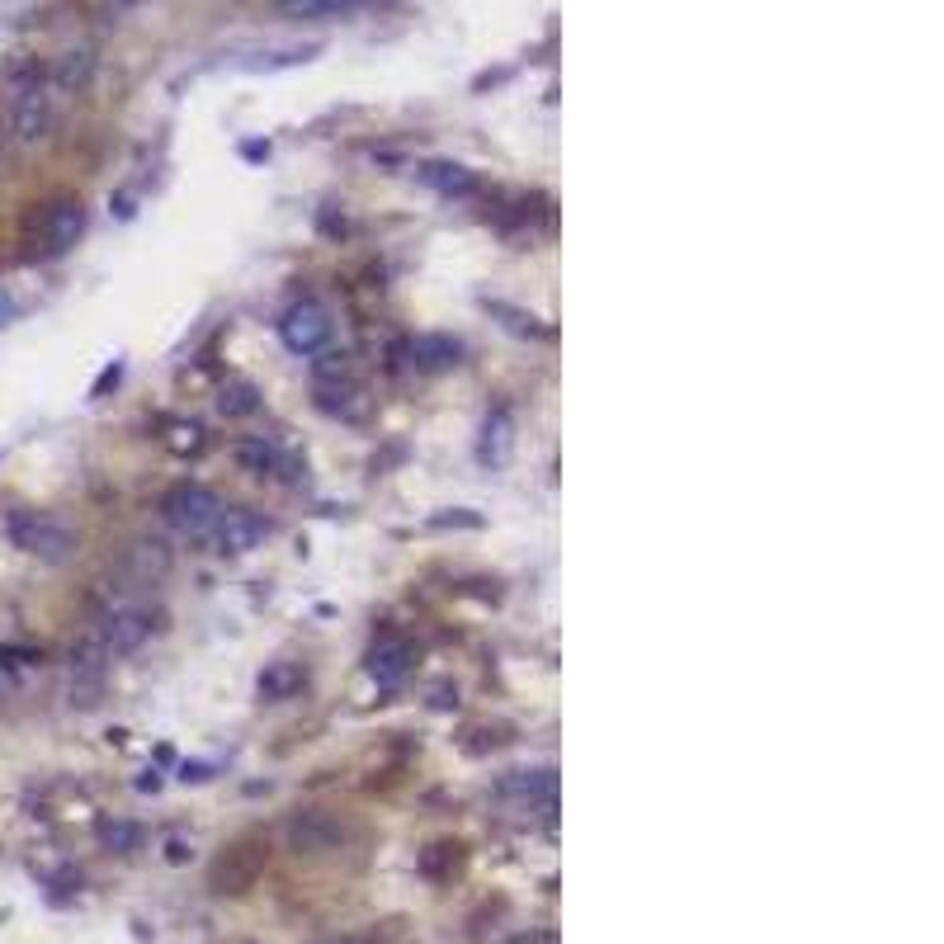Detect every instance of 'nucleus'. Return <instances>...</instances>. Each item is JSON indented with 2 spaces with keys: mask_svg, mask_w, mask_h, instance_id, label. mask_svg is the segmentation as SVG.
I'll return each mask as SVG.
<instances>
[{
  "mask_svg": "<svg viewBox=\"0 0 944 944\" xmlns=\"http://www.w3.org/2000/svg\"><path fill=\"white\" fill-rule=\"evenodd\" d=\"M104 841L128 854V850H137V841H143V831L128 827V821H109V827H104Z\"/></svg>",
  "mask_w": 944,
  "mask_h": 944,
  "instance_id": "4be33fe9",
  "label": "nucleus"
},
{
  "mask_svg": "<svg viewBox=\"0 0 944 944\" xmlns=\"http://www.w3.org/2000/svg\"><path fill=\"white\" fill-rule=\"evenodd\" d=\"M501 798H520L524 808L538 803L544 812H553V798H557V779L553 770H515L501 779Z\"/></svg>",
  "mask_w": 944,
  "mask_h": 944,
  "instance_id": "2eb2a0df",
  "label": "nucleus"
},
{
  "mask_svg": "<svg viewBox=\"0 0 944 944\" xmlns=\"http://www.w3.org/2000/svg\"><path fill=\"white\" fill-rule=\"evenodd\" d=\"M326 944H364V940H355V935H345V940H326Z\"/></svg>",
  "mask_w": 944,
  "mask_h": 944,
  "instance_id": "bb28decb",
  "label": "nucleus"
},
{
  "mask_svg": "<svg viewBox=\"0 0 944 944\" xmlns=\"http://www.w3.org/2000/svg\"><path fill=\"white\" fill-rule=\"evenodd\" d=\"M331 336H336V322H331V307L317 298H298L279 317V340H284L289 355H303V359L322 355Z\"/></svg>",
  "mask_w": 944,
  "mask_h": 944,
  "instance_id": "20e7f679",
  "label": "nucleus"
},
{
  "mask_svg": "<svg viewBox=\"0 0 944 944\" xmlns=\"http://www.w3.org/2000/svg\"><path fill=\"white\" fill-rule=\"evenodd\" d=\"M114 6H118V10H133V6H143V0H114Z\"/></svg>",
  "mask_w": 944,
  "mask_h": 944,
  "instance_id": "a878e982",
  "label": "nucleus"
},
{
  "mask_svg": "<svg viewBox=\"0 0 944 944\" xmlns=\"http://www.w3.org/2000/svg\"><path fill=\"white\" fill-rule=\"evenodd\" d=\"M511 453H515V416L505 407H496V411H486V421H482L478 463L482 468H505L511 463Z\"/></svg>",
  "mask_w": 944,
  "mask_h": 944,
  "instance_id": "9d476101",
  "label": "nucleus"
},
{
  "mask_svg": "<svg viewBox=\"0 0 944 944\" xmlns=\"http://www.w3.org/2000/svg\"><path fill=\"white\" fill-rule=\"evenodd\" d=\"M232 459L241 463V472H251V478H279L284 463H289L284 449H279L274 440H265V434H247V440H237Z\"/></svg>",
  "mask_w": 944,
  "mask_h": 944,
  "instance_id": "4468645a",
  "label": "nucleus"
},
{
  "mask_svg": "<svg viewBox=\"0 0 944 944\" xmlns=\"http://www.w3.org/2000/svg\"><path fill=\"white\" fill-rule=\"evenodd\" d=\"M369 0H279V10L289 20H336V14H355Z\"/></svg>",
  "mask_w": 944,
  "mask_h": 944,
  "instance_id": "a211bd4d",
  "label": "nucleus"
},
{
  "mask_svg": "<svg viewBox=\"0 0 944 944\" xmlns=\"http://www.w3.org/2000/svg\"><path fill=\"white\" fill-rule=\"evenodd\" d=\"M411 355H416V364L421 369H449V364H459V340H449V336H421L411 345Z\"/></svg>",
  "mask_w": 944,
  "mask_h": 944,
  "instance_id": "aec40b11",
  "label": "nucleus"
},
{
  "mask_svg": "<svg viewBox=\"0 0 944 944\" xmlns=\"http://www.w3.org/2000/svg\"><path fill=\"white\" fill-rule=\"evenodd\" d=\"M241 151H247L251 161H260V156H270V143H247V147H241Z\"/></svg>",
  "mask_w": 944,
  "mask_h": 944,
  "instance_id": "b1692460",
  "label": "nucleus"
},
{
  "mask_svg": "<svg viewBox=\"0 0 944 944\" xmlns=\"http://www.w3.org/2000/svg\"><path fill=\"white\" fill-rule=\"evenodd\" d=\"M298 690H303V667L298 661H270V667L260 671V699H270V704L293 699Z\"/></svg>",
  "mask_w": 944,
  "mask_h": 944,
  "instance_id": "f3484780",
  "label": "nucleus"
},
{
  "mask_svg": "<svg viewBox=\"0 0 944 944\" xmlns=\"http://www.w3.org/2000/svg\"><path fill=\"white\" fill-rule=\"evenodd\" d=\"M52 128V85L39 62L10 72V137L20 147H39Z\"/></svg>",
  "mask_w": 944,
  "mask_h": 944,
  "instance_id": "f257e3e1",
  "label": "nucleus"
},
{
  "mask_svg": "<svg viewBox=\"0 0 944 944\" xmlns=\"http://www.w3.org/2000/svg\"><path fill=\"white\" fill-rule=\"evenodd\" d=\"M39 232H43V251H52V255H62L66 247H76L81 232H85V203H81V199H57V203H48Z\"/></svg>",
  "mask_w": 944,
  "mask_h": 944,
  "instance_id": "1a4fd4ad",
  "label": "nucleus"
},
{
  "mask_svg": "<svg viewBox=\"0 0 944 944\" xmlns=\"http://www.w3.org/2000/svg\"><path fill=\"white\" fill-rule=\"evenodd\" d=\"M345 841V827L331 812H298L289 821V846L298 854H326V850H340Z\"/></svg>",
  "mask_w": 944,
  "mask_h": 944,
  "instance_id": "6e6552de",
  "label": "nucleus"
},
{
  "mask_svg": "<svg viewBox=\"0 0 944 944\" xmlns=\"http://www.w3.org/2000/svg\"><path fill=\"white\" fill-rule=\"evenodd\" d=\"M6 538L20 553L29 557H39V563L48 567H62L66 557L76 553V534L66 529L62 520H52V515H39V511H14L6 520Z\"/></svg>",
  "mask_w": 944,
  "mask_h": 944,
  "instance_id": "7ed1b4c3",
  "label": "nucleus"
},
{
  "mask_svg": "<svg viewBox=\"0 0 944 944\" xmlns=\"http://www.w3.org/2000/svg\"><path fill=\"white\" fill-rule=\"evenodd\" d=\"M312 382H317V392H340V388H355V364H349V355H322V359H312Z\"/></svg>",
  "mask_w": 944,
  "mask_h": 944,
  "instance_id": "6ab92c4d",
  "label": "nucleus"
},
{
  "mask_svg": "<svg viewBox=\"0 0 944 944\" xmlns=\"http://www.w3.org/2000/svg\"><path fill=\"white\" fill-rule=\"evenodd\" d=\"M501 944H557V935L553 931H520V935L501 940Z\"/></svg>",
  "mask_w": 944,
  "mask_h": 944,
  "instance_id": "5701e85b",
  "label": "nucleus"
},
{
  "mask_svg": "<svg viewBox=\"0 0 944 944\" xmlns=\"http://www.w3.org/2000/svg\"><path fill=\"white\" fill-rule=\"evenodd\" d=\"M95 66H99V57H95L91 48H72V52H62V57H57L48 85H52V91H62V95H85V91H91V81H95Z\"/></svg>",
  "mask_w": 944,
  "mask_h": 944,
  "instance_id": "ddd939ff",
  "label": "nucleus"
},
{
  "mask_svg": "<svg viewBox=\"0 0 944 944\" xmlns=\"http://www.w3.org/2000/svg\"><path fill=\"white\" fill-rule=\"evenodd\" d=\"M10 312H14V303H10V293H0V331H6V322H10Z\"/></svg>",
  "mask_w": 944,
  "mask_h": 944,
  "instance_id": "393cba45",
  "label": "nucleus"
},
{
  "mask_svg": "<svg viewBox=\"0 0 944 944\" xmlns=\"http://www.w3.org/2000/svg\"><path fill=\"white\" fill-rule=\"evenodd\" d=\"M109 652H104L99 633H85L76 647H72V704H95V694L104 685V671H109Z\"/></svg>",
  "mask_w": 944,
  "mask_h": 944,
  "instance_id": "423d86ee",
  "label": "nucleus"
},
{
  "mask_svg": "<svg viewBox=\"0 0 944 944\" xmlns=\"http://www.w3.org/2000/svg\"><path fill=\"white\" fill-rule=\"evenodd\" d=\"M270 538V520L265 515H255V511H222V520H218V529H213V544L218 553H251V548H260Z\"/></svg>",
  "mask_w": 944,
  "mask_h": 944,
  "instance_id": "0eeeda50",
  "label": "nucleus"
},
{
  "mask_svg": "<svg viewBox=\"0 0 944 944\" xmlns=\"http://www.w3.org/2000/svg\"><path fill=\"white\" fill-rule=\"evenodd\" d=\"M255 407H260V397H255L251 382H227V388L218 392V411L232 416V421H237V416H251Z\"/></svg>",
  "mask_w": 944,
  "mask_h": 944,
  "instance_id": "412c9836",
  "label": "nucleus"
},
{
  "mask_svg": "<svg viewBox=\"0 0 944 944\" xmlns=\"http://www.w3.org/2000/svg\"><path fill=\"white\" fill-rule=\"evenodd\" d=\"M222 496L213 492V486H203V482H175L170 492L161 496V515L166 524L180 538H189V544H208L218 529V520H222Z\"/></svg>",
  "mask_w": 944,
  "mask_h": 944,
  "instance_id": "f03ea898",
  "label": "nucleus"
},
{
  "mask_svg": "<svg viewBox=\"0 0 944 944\" xmlns=\"http://www.w3.org/2000/svg\"><path fill=\"white\" fill-rule=\"evenodd\" d=\"M369 675L378 690H397L411 675V642L407 638H378L369 652Z\"/></svg>",
  "mask_w": 944,
  "mask_h": 944,
  "instance_id": "9b49d317",
  "label": "nucleus"
},
{
  "mask_svg": "<svg viewBox=\"0 0 944 944\" xmlns=\"http://www.w3.org/2000/svg\"><path fill=\"white\" fill-rule=\"evenodd\" d=\"M95 633H99V642H104V652H109V657H133L137 647L156 633V619H151L147 605L124 600V605H114L109 615L99 619Z\"/></svg>",
  "mask_w": 944,
  "mask_h": 944,
  "instance_id": "39448f33",
  "label": "nucleus"
},
{
  "mask_svg": "<svg viewBox=\"0 0 944 944\" xmlns=\"http://www.w3.org/2000/svg\"><path fill=\"white\" fill-rule=\"evenodd\" d=\"M416 175H421L434 195H444V199H472L478 195V175H472L468 166H459V161H426Z\"/></svg>",
  "mask_w": 944,
  "mask_h": 944,
  "instance_id": "dca6fc26",
  "label": "nucleus"
},
{
  "mask_svg": "<svg viewBox=\"0 0 944 944\" xmlns=\"http://www.w3.org/2000/svg\"><path fill=\"white\" fill-rule=\"evenodd\" d=\"M170 548L161 544V538H133V544L124 548V567H128V576L137 586H156L161 576L170 571Z\"/></svg>",
  "mask_w": 944,
  "mask_h": 944,
  "instance_id": "f8f14e48",
  "label": "nucleus"
}]
</instances>
